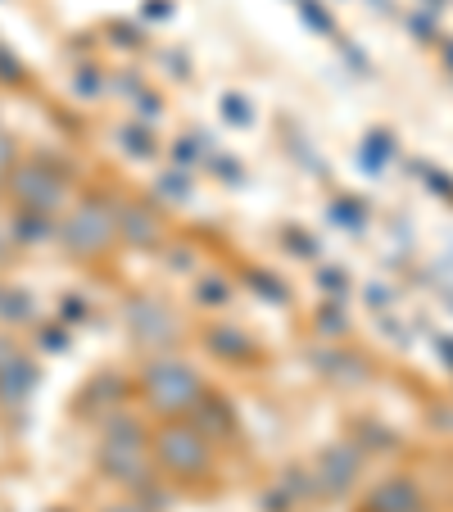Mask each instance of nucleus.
I'll return each instance as SVG.
<instances>
[{"mask_svg":"<svg viewBox=\"0 0 453 512\" xmlns=\"http://www.w3.org/2000/svg\"><path fill=\"white\" fill-rule=\"evenodd\" d=\"M322 331H327V336H340V331H345L349 327V322H345V313H340V309H322Z\"/></svg>","mask_w":453,"mask_h":512,"instance_id":"nucleus-18","label":"nucleus"},{"mask_svg":"<svg viewBox=\"0 0 453 512\" xmlns=\"http://www.w3.org/2000/svg\"><path fill=\"white\" fill-rule=\"evenodd\" d=\"M304 19H309V23H313V28H318V32H331V19H327V14L318 10V5H313V0H304Z\"/></svg>","mask_w":453,"mask_h":512,"instance_id":"nucleus-21","label":"nucleus"},{"mask_svg":"<svg viewBox=\"0 0 453 512\" xmlns=\"http://www.w3.org/2000/svg\"><path fill=\"white\" fill-rule=\"evenodd\" d=\"M118 236V218L105 200H87L64 218L59 227V241L68 245V254H78V259H91V254H105Z\"/></svg>","mask_w":453,"mask_h":512,"instance_id":"nucleus-4","label":"nucleus"},{"mask_svg":"<svg viewBox=\"0 0 453 512\" xmlns=\"http://www.w3.org/2000/svg\"><path fill=\"white\" fill-rule=\"evenodd\" d=\"M195 295H200L204 304H227V300H232V290H227V281H222V277H204Z\"/></svg>","mask_w":453,"mask_h":512,"instance_id":"nucleus-14","label":"nucleus"},{"mask_svg":"<svg viewBox=\"0 0 453 512\" xmlns=\"http://www.w3.org/2000/svg\"><path fill=\"white\" fill-rule=\"evenodd\" d=\"M37 390V368H32L28 358H5L0 363V399L5 404H19Z\"/></svg>","mask_w":453,"mask_h":512,"instance_id":"nucleus-9","label":"nucleus"},{"mask_svg":"<svg viewBox=\"0 0 453 512\" xmlns=\"http://www.w3.org/2000/svg\"><path fill=\"white\" fill-rule=\"evenodd\" d=\"M123 141H132V155H150V150H155V145L145 141L141 132H123Z\"/></svg>","mask_w":453,"mask_h":512,"instance_id":"nucleus-22","label":"nucleus"},{"mask_svg":"<svg viewBox=\"0 0 453 512\" xmlns=\"http://www.w3.org/2000/svg\"><path fill=\"white\" fill-rule=\"evenodd\" d=\"M14 195H19L23 209H37V213H55L59 200H64V182L50 173L46 164H23L14 168Z\"/></svg>","mask_w":453,"mask_h":512,"instance_id":"nucleus-5","label":"nucleus"},{"mask_svg":"<svg viewBox=\"0 0 453 512\" xmlns=\"http://www.w3.org/2000/svg\"><path fill=\"white\" fill-rule=\"evenodd\" d=\"M367 300H372V304H386V300H390V290H386V286H372V295H367Z\"/></svg>","mask_w":453,"mask_h":512,"instance_id":"nucleus-25","label":"nucleus"},{"mask_svg":"<svg viewBox=\"0 0 453 512\" xmlns=\"http://www.w3.org/2000/svg\"><path fill=\"white\" fill-rule=\"evenodd\" d=\"M141 395L155 413L177 422V417L195 413V404L204 399V381L195 377V368H186L182 358H155V363H145V372H141Z\"/></svg>","mask_w":453,"mask_h":512,"instance_id":"nucleus-2","label":"nucleus"},{"mask_svg":"<svg viewBox=\"0 0 453 512\" xmlns=\"http://www.w3.org/2000/svg\"><path fill=\"white\" fill-rule=\"evenodd\" d=\"M87 395H96V404H118V399H127V381L123 377H100L96 386H87Z\"/></svg>","mask_w":453,"mask_h":512,"instance_id":"nucleus-13","label":"nucleus"},{"mask_svg":"<svg viewBox=\"0 0 453 512\" xmlns=\"http://www.w3.org/2000/svg\"><path fill=\"white\" fill-rule=\"evenodd\" d=\"M150 454H155V463L164 467L168 476H177V481H200V476L213 467L209 440H204V435L195 431L191 422H182V417H177L173 426H164V431L155 435Z\"/></svg>","mask_w":453,"mask_h":512,"instance_id":"nucleus-3","label":"nucleus"},{"mask_svg":"<svg viewBox=\"0 0 453 512\" xmlns=\"http://www.w3.org/2000/svg\"><path fill=\"white\" fill-rule=\"evenodd\" d=\"M358 476V449L354 445H331L318 458V490L322 494H345Z\"/></svg>","mask_w":453,"mask_h":512,"instance_id":"nucleus-7","label":"nucleus"},{"mask_svg":"<svg viewBox=\"0 0 453 512\" xmlns=\"http://www.w3.org/2000/svg\"><path fill=\"white\" fill-rule=\"evenodd\" d=\"M250 286H259V295H263V300H277V304H286V286H281L277 277H268V272H250Z\"/></svg>","mask_w":453,"mask_h":512,"instance_id":"nucleus-15","label":"nucleus"},{"mask_svg":"<svg viewBox=\"0 0 453 512\" xmlns=\"http://www.w3.org/2000/svg\"><path fill=\"white\" fill-rule=\"evenodd\" d=\"M164 182H168V195H177V200L186 195V177H182V173H168Z\"/></svg>","mask_w":453,"mask_h":512,"instance_id":"nucleus-23","label":"nucleus"},{"mask_svg":"<svg viewBox=\"0 0 453 512\" xmlns=\"http://www.w3.org/2000/svg\"><path fill=\"white\" fill-rule=\"evenodd\" d=\"M204 345H209L213 354L232 358V363H245V358H254V340L245 336V331H236V327H209V331H204Z\"/></svg>","mask_w":453,"mask_h":512,"instance_id":"nucleus-11","label":"nucleus"},{"mask_svg":"<svg viewBox=\"0 0 453 512\" xmlns=\"http://www.w3.org/2000/svg\"><path fill=\"white\" fill-rule=\"evenodd\" d=\"M59 512H64V508H59Z\"/></svg>","mask_w":453,"mask_h":512,"instance_id":"nucleus-27","label":"nucleus"},{"mask_svg":"<svg viewBox=\"0 0 453 512\" xmlns=\"http://www.w3.org/2000/svg\"><path fill=\"white\" fill-rule=\"evenodd\" d=\"M440 349H444V358H449V368H453V345H449V340H444Z\"/></svg>","mask_w":453,"mask_h":512,"instance_id":"nucleus-26","label":"nucleus"},{"mask_svg":"<svg viewBox=\"0 0 453 512\" xmlns=\"http://www.w3.org/2000/svg\"><path fill=\"white\" fill-rule=\"evenodd\" d=\"M105 512H150V508H145V503H109Z\"/></svg>","mask_w":453,"mask_h":512,"instance_id":"nucleus-24","label":"nucleus"},{"mask_svg":"<svg viewBox=\"0 0 453 512\" xmlns=\"http://www.w3.org/2000/svg\"><path fill=\"white\" fill-rule=\"evenodd\" d=\"M127 327H132V336L141 340V345H164V340L173 345L177 340V318L159 300H150V295L127 300Z\"/></svg>","mask_w":453,"mask_h":512,"instance_id":"nucleus-6","label":"nucleus"},{"mask_svg":"<svg viewBox=\"0 0 453 512\" xmlns=\"http://www.w3.org/2000/svg\"><path fill=\"white\" fill-rule=\"evenodd\" d=\"M118 218V232L127 236V245H155L159 241V218L141 204H127V209L114 213Z\"/></svg>","mask_w":453,"mask_h":512,"instance_id":"nucleus-10","label":"nucleus"},{"mask_svg":"<svg viewBox=\"0 0 453 512\" xmlns=\"http://www.w3.org/2000/svg\"><path fill=\"white\" fill-rule=\"evenodd\" d=\"M318 281H322V286H327V295H336V300H340V295H345V290H349V277H345V272H340V268H327Z\"/></svg>","mask_w":453,"mask_h":512,"instance_id":"nucleus-17","label":"nucleus"},{"mask_svg":"<svg viewBox=\"0 0 453 512\" xmlns=\"http://www.w3.org/2000/svg\"><path fill=\"white\" fill-rule=\"evenodd\" d=\"M367 512H426V494L408 476H390L367 494Z\"/></svg>","mask_w":453,"mask_h":512,"instance_id":"nucleus-8","label":"nucleus"},{"mask_svg":"<svg viewBox=\"0 0 453 512\" xmlns=\"http://www.w3.org/2000/svg\"><path fill=\"white\" fill-rule=\"evenodd\" d=\"M358 213H363V209H358L354 200H340V204H331V223L354 227V232H358V227H363V218H358Z\"/></svg>","mask_w":453,"mask_h":512,"instance_id":"nucleus-16","label":"nucleus"},{"mask_svg":"<svg viewBox=\"0 0 453 512\" xmlns=\"http://www.w3.org/2000/svg\"><path fill=\"white\" fill-rule=\"evenodd\" d=\"M286 241L299 250V259H313V254H318V241H313V236H309V241H304V236H299V232H286Z\"/></svg>","mask_w":453,"mask_h":512,"instance_id":"nucleus-20","label":"nucleus"},{"mask_svg":"<svg viewBox=\"0 0 453 512\" xmlns=\"http://www.w3.org/2000/svg\"><path fill=\"white\" fill-rule=\"evenodd\" d=\"M222 109H227V118H232V123H250V109H245V100L227 96V100H222Z\"/></svg>","mask_w":453,"mask_h":512,"instance_id":"nucleus-19","label":"nucleus"},{"mask_svg":"<svg viewBox=\"0 0 453 512\" xmlns=\"http://www.w3.org/2000/svg\"><path fill=\"white\" fill-rule=\"evenodd\" d=\"M100 472L109 481H123L132 490L155 481V454H150V440H145V426L136 417H114L100 440Z\"/></svg>","mask_w":453,"mask_h":512,"instance_id":"nucleus-1","label":"nucleus"},{"mask_svg":"<svg viewBox=\"0 0 453 512\" xmlns=\"http://www.w3.org/2000/svg\"><path fill=\"white\" fill-rule=\"evenodd\" d=\"M14 232H19L23 241H41V236L55 232V218H50V213H37V209H23V218L14 223Z\"/></svg>","mask_w":453,"mask_h":512,"instance_id":"nucleus-12","label":"nucleus"}]
</instances>
